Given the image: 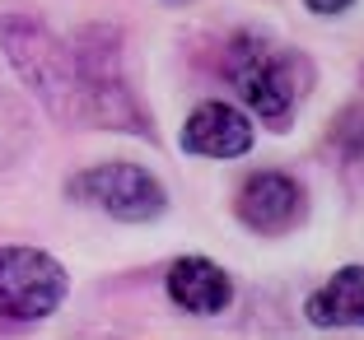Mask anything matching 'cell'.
<instances>
[{
	"label": "cell",
	"instance_id": "obj_1",
	"mask_svg": "<svg viewBox=\"0 0 364 340\" xmlns=\"http://www.w3.org/2000/svg\"><path fill=\"white\" fill-rule=\"evenodd\" d=\"M225 84L234 89L238 107L271 131H289L299 103L313 89V65L299 47L280 43L262 28H243L225 47Z\"/></svg>",
	"mask_w": 364,
	"mask_h": 340
},
{
	"label": "cell",
	"instance_id": "obj_2",
	"mask_svg": "<svg viewBox=\"0 0 364 340\" xmlns=\"http://www.w3.org/2000/svg\"><path fill=\"white\" fill-rule=\"evenodd\" d=\"M0 52H5L10 70L19 75V84L47 107V117L70 121V126H85L75 52H70L65 38H56V33L47 28L43 14L0 10Z\"/></svg>",
	"mask_w": 364,
	"mask_h": 340
},
{
	"label": "cell",
	"instance_id": "obj_3",
	"mask_svg": "<svg viewBox=\"0 0 364 340\" xmlns=\"http://www.w3.org/2000/svg\"><path fill=\"white\" fill-rule=\"evenodd\" d=\"M80 75V112L85 126L98 131H127V136H154L150 112L131 94V79L122 70V38L112 23H89L70 38Z\"/></svg>",
	"mask_w": 364,
	"mask_h": 340
},
{
	"label": "cell",
	"instance_id": "obj_4",
	"mask_svg": "<svg viewBox=\"0 0 364 340\" xmlns=\"http://www.w3.org/2000/svg\"><path fill=\"white\" fill-rule=\"evenodd\" d=\"M65 201L98 210L117 224H154L168 214V187L145 163L107 159L65 177Z\"/></svg>",
	"mask_w": 364,
	"mask_h": 340
},
{
	"label": "cell",
	"instance_id": "obj_5",
	"mask_svg": "<svg viewBox=\"0 0 364 340\" xmlns=\"http://www.w3.org/2000/svg\"><path fill=\"white\" fill-rule=\"evenodd\" d=\"M70 294V275L43 247H0V317L33 327L47 322Z\"/></svg>",
	"mask_w": 364,
	"mask_h": 340
},
{
	"label": "cell",
	"instance_id": "obj_6",
	"mask_svg": "<svg viewBox=\"0 0 364 340\" xmlns=\"http://www.w3.org/2000/svg\"><path fill=\"white\" fill-rule=\"evenodd\" d=\"M234 214L243 229L262 238H285L289 229H299L304 214H309V192L294 172H280V168H262L238 187L234 196Z\"/></svg>",
	"mask_w": 364,
	"mask_h": 340
},
{
	"label": "cell",
	"instance_id": "obj_7",
	"mask_svg": "<svg viewBox=\"0 0 364 340\" xmlns=\"http://www.w3.org/2000/svg\"><path fill=\"white\" fill-rule=\"evenodd\" d=\"M178 145L192 154V159H243L257 145V126L238 103L225 98H201V103L187 112L182 121Z\"/></svg>",
	"mask_w": 364,
	"mask_h": 340
},
{
	"label": "cell",
	"instance_id": "obj_8",
	"mask_svg": "<svg viewBox=\"0 0 364 340\" xmlns=\"http://www.w3.org/2000/svg\"><path fill=\"white\" fill-rule=\"evenodd\" d=\"M164 289H168L173 308L187 317H220L234 303V280L210 256H178L164 275Z\"/></svg>",
	"mask_w": 364,
	"mask_h": 340
},
{
	"label": "cell",
	"instance_id": "obj_9",
	"mask_svg": "<svg viewBox=\"0 0 364 340\" xmlns=\"http://www.w3.org/2000/svg\"><path fill=\"white\" fill-rule=\"evenodd\" d=\"M304 317L318 331H355L364 327V266H341L304 298Z\"/></svg>",
	"mask_w": 364,
	"mask_h": 340
},
{
	"label": "cell",
	"instance_id": "obj_10",
	"mask_svg": "<svg viewBox=\"0 0 364 340\" xmlns=\"http://www.w3.org/2000/svg\"><path fill=\"white\" fill-rule=\"evenodd\" d=\"M332 145H336V154L350 159V163L364 159V98H360V103H350L341 117L332 121Z\"/></svg>",
	"mask_w": 364,
	"mask_h": 340
},
{
	"label": "cell",
	"instance_id": "obj_11",
	"mask_svg": "<svg viewBox=\"0 0 364 340\" xmlns=\"http://www.w3.org/2000/svg\"><path fill=\"white\" fill-rule=\"evenodd\" d=\"M304 10L318 14V19H336V14L355 10V0H304Z\"/></svg>",
	"mask_w": 364,
	"mask_h": 340
},
{
	"label": "cell",
	"instance_id": "obj_12",
	"mask_svg": "<svg viewBox=\"0 0 364 340\" xmlns=\"http://www.w3.org/2000/svg\"><path fill=\"white\" fill-rule=\"evenodd\" d=\"M159 5H192V0H159Z\"/></svg>",
	"mask_w": 364,
	"mask_h": 340
}]
</instances>
